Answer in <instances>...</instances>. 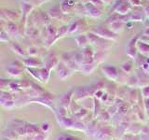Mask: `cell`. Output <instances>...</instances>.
<instances>
[{
	"label": "cell",
	"instance_id": "cell-1",
	"mask_svg": "<svg viewBox=\"0 0 149 140\" xmlns=\"http://www.w3.org/2000/svg\"><path fill=\"white\" fill-rule=\"evenodd\" d=\"M91 32H92L93 34H95L96 36L106 40H113V41L118 40V35L112 32L110 30V28L108 27V25L104 24V23H102V24L96 25L95 27H93L91 30Z\"/></svg>",
	"mask_w": 149,
	"mask_h": 140
},
{
	"label": "cell",
	"instance_id": "cell-2",
	"mask_svg": "<svg viewBox=\"0 0 149 140\" xmlns=\"http://www.w3.org/2000/svg\"><path fill=\"white\" fill-rule=\"evenodd\" d=\"M133 7L128 0H118L115 4L113 11L121 16H126L132 10Z\"/></svg>",
	"mask_w": 149,
	"mask_h": 140
},
{
	"label": "cell",
	"instance_id": "cell-3",
	"mask_svg": "<svg viewBox=\"0 0 149 140\" xmlns=\"http://www.w3.org/2000/svg\"><path fill=\"white\" fill-rule=\"evenodd\" d=\"M139 36H133L132 38H130L128 42V44L126 45V54H127L130 59L132 60H135L138 55V50H137V47H136V44H137V41L139 40Z\"/></svg>",
	"mask_w": 149,
	"mask_h": 140
},
{
	"label": "cell",
	"instance_id": "cell-4",
	"mask_svg": "<svg viewBox=\"0 0 149 140\" xmlns=\"http://www.w3.org/2000/svg\"><path fill=\"white\" fill-rule=\"evenodd\" d=\"M102 72L104 73V76L110 79V80L116 81L118 80V78L119 76V71L118 69L116 66L112 64H105L102 66Z\"/></svg>",
	"mask_w": 149,
	"mask_h": 140
},
{
	"label": "cell",
	"instance_id": "cell-5",
	"mask_svg": "<svg viewBox=\"0 0 149 140\" xmlns=\"http://www.w3.org/2000/svg\"><path fill=\"white\" fill-rule=\"evenodd\" d=\"M84 11H85L88 16L93 19H99L102 15V10L101 8H97L95 5H93L91 2H88L83 5Z\"/></svg>",
	"mask_w": 149,
	"mask_h": 140
},
{
	"label": "cell",
	"instance_id": "cell-6",
	"mask_svg": "<svg viewBox=\"0 0 149 140\" xmlns=\"http://www.w3.org/2000/svg\"><path fill=\"white\" fill-rule=\"evenodd\" d=\"M22 64L26 68H40L44 66V62L36 56H29L22 60Z\"/></svg>",
	"mask_w": 149,
	"mask_h": 140
},
{
	"label": "cell",
	"instance_id": "cell-7",
	"mask_svg": "<svg viewBox=\"0 0 149 140\" xmlns=\"http://www.w3.org/2000/svg\"><path fill=\"white\" fill-rule=\"evenodd\" d=\"M4 29L8 33V35L9 36L10 38L17 39L21 36L20 28H18V26L15 24L14 22H7L6 24H5Z\"/></svg>",
	"mask_w": 149,
	"mask_h": 140
},
{
	"label": "cell",
	"instance_id": "cell-8",
	"mask_svg": "<svg viewBox=\"0 0 149 140\" xmlns=\"http://www.w3.org/2000/svg\"><path fill=\"white\" fill-rule=\"evenodd\" d=\"M139 8L141 7H137V8H133L132 10L128 14V20L129 22H143L144 21V12H143V9H139Z\"/></svg>",
	"mask_w": 149,
	"mask_h": 140
},
{
	"label": "cell",
	"instance_id": "cell-9",
	"mask_svg": "<svg viewBox=\"0 0 149 140\" xmlns=\"http://www.w3.org/2000/svg\"><path fill=\"white\" fill-rule=\"evenodd\" d=\"M136 78L138 80L137 85L140 87H146L149 85V74L146 71H143L142 68H137L136 69Z\"/></svg>",
	"mask_w": 149,
	"mask_h": 140
},
{
	"label": "cell",
	"instance_id": "cell-10",
	"mask_svg": "<svg viewBox=\"0 0 149 140\" xmlns=\"http://www.w3.org/2000/svg\"><path fill=\"white\" fill-rule=\"evenodd\" d=\"M56 70H57V74H58L59 78L62 79V80H64V79L68 78L72 75V72H73L72 70L63 62L59 63L57 67H56Z\"/></svg>",
	"mask_w": 149,
	"mask_h": 140
},
{
	"label": "cell",
	"instance_id": "cell-11",
	"mask_svg": "<svg viewBox=\"0 0 149 140\" xmlns=\"http://www.w3.org/2000/svg\"><path fill=\"white\" fill-rule=\"evenodd\" d=\"M60 61L54 53H49L46 57V61H44V66L49 70H52L57 67Z\"/></svg>",
	"mask_w": 149,
	"mask_h": 140
},
{
	"label": "cell",
	"instance_id": "cell-12",
	"mask_svg": "<svg viewBox=\"0 0 149 140\" xmlns=\"http://www.w3.org/2000/svg\"><path fill=\"white\" fill-rule=\"evenodd\" d=\"M62 60L63 63L65 64L67 66L72 70V71H76V70H78L77 65L74 63V53L72 52H64L62 55Z\"/></svg>",
	"mask_w": 149,
	"mask_h": 140
},
{
	"label": "cell",
	"instance_id": "cell-13",
	"mask_svg": "<svg viewBox=\"0 0 149 140\" xmlns=\"http://www.w3.org/2000/svg\"><path fill=\"white\" fill-rule=\"evenodd\" d=\"M49 16L50 17V19H53V20H57V21H62L63 20V17L65 16V14L63 13L62 9H61V7L56 5V6L51 7L49 11H48Z\"/></svg>",
	"mask_w": 149,
	"mask_h": 140
},
{
	"label": "cell",
	"instance_id": "cell-14",
	"mask_svg": "<svg viewBox=\"0 0 149 140\" xmlns=\"http://www.w3.org/2000/svg\"><path fill=\"white\" fill-rule=\"evenodd\" d=\"M82 54H83V64H91L94 62V51H93L91 47L88 46L87 48L83 49Z\"/></svg>",
	"mask_w": 149,
	"mask_h": 140
},
{
	"label": "cell",
	"instance_id": "cell-15",
	"mask_svg": "<svg viewBox=\"0 0 149 140\" xmlns=\"http://www.w3.org/2000/svg\"><path fill=\"white\" fill-rule=\"evenodd\" d=\"M84 24H86V22L82 19H78V20L71 22V24L68 26V34H76V33L79 32L80 28H82Z\"/></svg>",
	"mask_w": 149,
	"mask_h": 140
},
{
	"label": "cell",
	"instance_id": "cell-16",
	"mask_svg": "<svg viewBox=\"0 0 149 140\" xmlns=\"http://www.w3.org/2000/svg\"><path fill=\"white\" fill-rule=\"evenodd\" d=\"M73 95H74V90H70L63 93L62 97H61V106H63L65 108H67L71 105V99Z\"/></svg>",
	"mask_w": 149,
	"mask_h": 140
},
{
	"label": "cell",
	"instance_id": "cell-17",
	"mask_svg": "<svg viewBox=\"0 0 149 140\" xmlns=\"http://www.w3.org/2000/svg\"><path fill=\"white\" fill-rule=\"evenodd\" d=\"M74 40H76L77 46L80 49H85L90 44V41H88V36L87 34H79L76 37H74Z\"/></svg>",
	"mask_w": 149,
	"mask_h": 140
},
{
	"label": "cell",
	"instance_id": "cell-18",
	"mask_svg": "<svg viewBox=\"0 0 149 140\" xmlns=\"http://www.w3.org/2000/svg\"><path fill=\"white\" fill-rule=\"evenodd\" d=\"M133 61L132 59H130V60H127L125 61V62L121 63L120 64V68L122 70L123 72H125L126 74L128 75H130L132 73L133 69H134V64H133Z\"/></svg>",
	"mask_w": 149,
	"mask_h": 140
},
{
	"label": "cell",
	"instance_id": "cell-19",
	"mask_svg": "<svg viewBox=\"0 0 149 140\" xmlns=\"http://www.w3.org/2000/svg\"><path fill=\"white\" fill-rule=\"evenodd\" d=\"M90 92H88V89L87 87H79L76 90V92L74 93V95L76 96L77 100H82V99H86L87 97L90 96Z\"/></svg>",
	"mask_w": 149,
	"mask_h": 140
},
{
	"label": "cell",
	"instance_id": "cell-20",
	"mask_svg": "<svg viewBox=\"0 0 149 140\" xmlns=\"http://www.w3.org/2000/svg\"><path fill=\"white\" fill-rule=\"evenodd\" d=\"M9 47H10V49L14 51L15 53H17L18 55L20 56H22V57H27V51L24 50V49L22 48V47L17 43V42H10V44H9Z\"/></svg>",
	"mask_w": 149,
	"mask_h": 140
},
{
	"label": "cell",
	"instance_id": "cell-21",
	"mask_svg": "<svg viewBox=\"0 0 149 140\" xmlns=\"http://www.w3.org/2000/svg\"><path fill=\"white\" fill-rule=\"evenodd\" d=\"M96 65L97 64L95 62L91 63V64H82L80 65V67H79V70H80L81 72H83L84 74L90 75L94 71V69L96 68Z\"/></svg>",
	"mask_w": 149,
	"mask_h": 140
},
{
	"label": "cell",
	"instance_id": "cell-22",
	"mask_svg": "<svg viewBox=\"0 0 149 140\" xmlns=\"http://www.w3.org/2000/svg\"><path fill=\"white\" fill-rule=\"evenodd\" d=\"M106 50H98L97 51L94 52V62L98 64H101L102 62H104L105 59H106Z\"/></svg>",
	"mask_w": 149,
	"mask_h": 140
},
{
	"label": "cell",
	"instance_id": "cell-23",
	"mask_svg": "<svg viewBox=\"0 0 149 140\" xmlns=\"http://www.w3.org/2000/svg\"><path fill=\"white\" fill-rule=\"evenodd\" d=\"M50 77V70L46 68L45 66L39 68V78L40 82L42 83H48Z\"/></svg>",
	"mask_w": 149,
	"mask_h": 140
},
{
	"label": "cell",
	"instance_id": "cell-24",
	"mask_svg": "<svg viewBox=\"0 0 149 140\" xmlns=\"http://www.w3.org/2000/svg\"><path fill=\"white\" fill-rule=\"evenodd\" d=\"M124 25H125V22H123L122 21H116L114 22L110 23V24L108 25V27L110 28V30L112 32L118 35V33L123 29Z\"/></svg>",
	"mask_w": 149,
	"mask_h": 140
},
{
	"label": "cell",
	"instance_id": "cell-25",
	"mask_svg": "<svg viewBox=\"0 0 149 140\" xmlns=\"http://www.w3.org/2000/svg\"><path fill=\"white\" fill-rule=\"evenodd\" d=\"M137 50L139 53H141L142 55H148L149 54V44L144 43V42L138 40L137 41Z\"/></svg>",
	"mask_w": 149,
	"mask_h": 140
},
{
	"label": "cell",
	"instance_id": "cell-26",
	"mask_svg": "<svg viewBox=\"0 0 149 140\" xmlns=\"http://www.w3.org/2000/svg\"><path fill=\"white\" fill-rule=\"evenodd\" d=\"M34 6L31 3H25L22 2V17L24 19H27L28 16L30 15V13L34 9Z\"/></svg>",
	"mask_w": 149,
	"mask_h": 140
},
{
	"label": "cell",
	"instance_id": "cell-27",
	"mask_svg": "<svg viewBox=\"0 0 149 140\" xmlns=\"http://www.w3.org/2000/svg\"><path fill=\"white\" fill-rule=\"evenodd\" d=\"M4 136L6 137L8 140H19L20 135L18 134V133L15 131V129L9 128L4 131Z\"/></svg>",
	"mask_w": 149,
	"mask_h": 140
},
{
	"label": "cell",
	"instance_id": "cell-28",
	"mask_svg": "<svg viewBox=\"0 0 149 140\" xmlns=\"http://www.w3.org/2000/svg\"><path fill=\"white\" fill-rule=\"evenodd\" d=\"M6 71L8 72L9 76H11L13 78H18V77L22 76L23 69L14 67V66H11V65H8V67L6 68Z\"/></svg>",
	"mask_w": 149,
	"mask_h": 140
},
{
	"label": "cell",
	"instance_id": "cell-29",
	"mask_svg": "<svg viewBox=\"0 0 149 140\" xmlns=\"http://www.w3.org/2000/svg\"><path fill=\"white\" fill-rule=\"evenodd\" d=\"M127 85L129 87H134V86H136L137 84H138V80H137V78H136V75H132V76H130L129 75V77H128V79H127Z\"/></svg>",
	"mask_w": 149,
	"mask_h": 140
},
{
	"label": "cell",
	"instance_id": "cell-30",
	"mask_svg": "<svg viewBox=\"0 0 149 140\" xmlns=\"http://www.w3.org/2000/svg\"><path fill=\"white\" fill-rule=\"evenodd\" d=\"M66 34H68V26L67 25H62L58 28L57 32V39H59L60 37L64 36Z\"/></svg>",
	"mask_w": 149,
	"mask_h": 140
},
{
	"label": "cell",
	"instance_id": "cell-31",
	"mask_svg": "<svg viewBox=\"0 0 149 140\" xmlns=\"http://www.w3.org/2000/svg\"><path fill=\"white\" fill-rule=\"evenodd\" d=\"M27 71L29 72V74L31 76L36 78V80L40 81V78H39V68H26Z\"/></svg>",
	"mask_w": 149,
	"mask_h": 140
},
{
	"label": "cell",
	"instance_id": "cell-32",
	"mask_svg": "<svg viewBox=\"0 0 149 140\" xmlns=\"http://www.w3.org/2000/svg\"><path fill=\"white\" fill-rule=\"evenodd\" d=\"M26 51H27V54L30 55V56H36L37 54H38V49L35 46L29 47Z\"/></svg>",
	"mask_w": 149,
	"mask_h": 140
},
{
	"label": "cell",
	"instance_id": "cell-33",
	"mask_svg": "<svg viewBox=\"0 0 149 140\" xmlns=\"http://www.w3.org/2000/svg\"><path fill=\"white\" fill-rule=\"evenodd\" d=\"M10 40V37L8 35V33L5 31V29H3L1 32H0V41L2 42H8Z\"/></svg>",
	"mask_w": 149,
	"mask_h": 140
},
{
	"label": "cell",
	"instance_id": "cell-34",
	"mask_svg": "<svg viewBox=\"0 0 149 140\" xmlns=\"http://www.w3.org/2000/svg\"><path fill=\"white\" fill-rule=\"evenodd\" d=\"M40 129L43 133H49L50 130V124L48 121H43L40 125Z\"/></svg>",
	"mask_w": 149,
	"mask_h": 140
},
{
	"label": "cell",
	"instance_id": "cell-35",
	"mask_svg": "<svg viewBox=\"0 0 149 140\" xmlns=\"http://www.w3.org/2000/svg\"><path fill=\"white\" fill-rule=\"evenodd\" d=\"M90 2H91L93 5H95V6L97 8H104V3L101 1V0H90Z\"/></svg>",
	"mask_w": 149,
	"mask_h": 140
},
{
	"label": "cell",
	"instance_id": "cell-36",
	"mask_svg": "<svg viewBox=\"0 0 149 140\" xmlns=\"http://www.w3.org/2000/svg\"><path fill=\"white\" fill-rule=\"evenodd\" d=\"M133 8L142 7V0H128Z\"/></svg>",
	"mask_w": 149,
	"mask_h": 140
},
{
	"label": "cell",
	"instance_id": "cell-37",
	"mask_svg": "<svg viewBox=\"0 0 149 140\" xmlns=\"http://www.w3.org/2000/svg\"><path fill=\"white\" fill-rule=\"evenodd\" d=\"M143 96L144 98L149 97V85L143 88Z\"/></svg>",
	"mask_w": 149,
	"mask_h": 140
},
{
	"label": "cell",
	"instance_id": "cell-38",
	"mask_svg": "<svg viewBox=\"0 0 149 140\" xmlns=\"http://www.w3.org/2000/svg\"><path fill=\"white\" fill-rule=\"evenodd\" d=\"M143 12H144V15H146V18L149 21V4H147L146 6L143 7Z\"/></svg>",
	"mask_w": 149,
	"mask_h": 140
},
{
	"label": "cell",
	"instance_id": "cell-39",
	"mask_svg": "<svg viewBox=\"0 0 149 140\" xmlns=\"http://www.w3.org/2000/svg\"><path fill=\"white\" fill-rule=\"evenodd\" d=\"M64 140H79L77 137L72 136V135H64Z\"/></svg>",
	"mask_w": 149,
	"mask_h": 140
},
{
	"label": "cell",
	"instance_id": "cell-40",
	"mask_svg": "<svg viewBox=\"0 0 149 140\" xmlns=\"http://www.w3.org/2000/svg\"><path fill=\"white\" fill-rule=\"evenodd\" d=\"M143 36H149V27H146V29L143 30Z\"/></svg>",
	"mask_w": 149,
	"mask_h": 140
},
{
	"label": "cell",
	"instance_id": "cell-41",
	"mask_svg": "<svg viewBox=\"0 0 149 140\" xmlns=\"http://www.w3.org/2000/svg\"><path fill=\"white\" fill-rule=\"evenodd\" d=\"M56 140H64V135H59Z\"/></svg>",
	"mask_w": 149,
	"mask_h": 140
},
{
	"label": "cell",
	"instance_id": "cell-42",
	"mask_svg": "<svg viewBox=\"0 0 149 140\" xmlns=\"http://www.w3.org/2000/svg\"><path fill=\"white\" fill-rule=\"evenodd\" d=\"M101 1H102L104 4H110L112 0H101Z\"/></svg>",
	"mask_w": 149,
	"mask_h": 140
}]
</instances>
